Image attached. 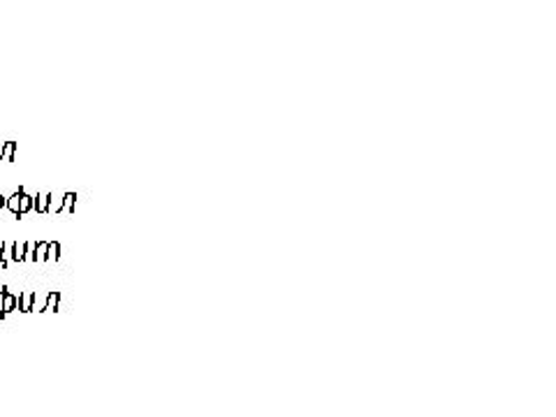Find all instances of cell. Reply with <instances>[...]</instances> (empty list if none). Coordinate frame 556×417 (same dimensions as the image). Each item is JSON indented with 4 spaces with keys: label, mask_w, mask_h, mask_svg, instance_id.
I'll return each mask as SVG.
<instances>
[{
    "label": "cell",
    "mask_w": 556,
    "mask_h": 417,
    "mask_svg": "<svg viewBox=\"0 0 556 417\" xmlns=\"http://www.w3.org/2000/svg\"><path fill=\"white\" fill-rule=\"evenodd\" d=\"M14 306H16V300L12 298V294H5V300H3V313H10Z\"/></svg>",
    "instance_id": "1"
},
{
    "label": "cell",
    "mask_w": 556,
    "mask_h": 417,
    "mask_svg": "<svg viewBox=\"0 0 556 417\" xmlns=\"http://www.w3.org/2000/svg\"><path fill=\"white\" fill-rule=\"evenodd\" d=\"M8 206L12 208L14 214H20V193H16L14 198H10V202H8Z\"/></svg>",
    "instance_id": "2"
},
{
    "label": "cell",
    "mask_w": 556,
    "mask_h": 417,
    "mask_svg": "<svg viewBox=\"0 0 556 417\" xmlns=\"http://www.w3.org/2000/svg\"><path fill=\"white\" fill-rule=\"evenodd\" d=\"M28 206H30V198H26L24 193H20V214H24Z\"/></svg>",
    "instance_id": "3"
},
{
    "label": "cell",
    "mask_w": 556,
    "mask_h": 417,
    "mask_svg": "<svg viewBox=\"0 0 556 417\" xmlns=\"http://www.w3.org/2000/svg\"><path fill=\"white\" fill-rule=\"evenodd\" d=\"M38 253H40V255H35V260H45V257H47V255H45V253H47V243H40Z\"/></svg>",
    "instance_id": "4"
},
{
    "label": "cell",
    "mask_w": 556,
    "mask_h": 417,
    "mask_svg": "<svg viewBox=\"0 0 556 417\" xmlns=\"http://www.w3.org/2000/svg\"><path fill=\"white\" fill-rule=\"evenodd\" d=\"M12 149H14V144L8 142V144H5V155H12Z\"/></svg>",
    "instance_id": "5"
},
{
    "label": "cell",
    "mask_w": 556,
    "mask_h": 417,
    "mask_svg": "<svg viewBox=\"0 0 556 417\" xmlns=\"http://www.w3.org/2000/svg\"><path fill=\"white\" fill-rule=\"evenodd\" d=\"M28 304H30V294H24V308L28 311Z\"/></svg>",
    "instance_id": "6"
},
{
    "label": "cell",
    "mask_w": 556,
    "mask_h": 417,
    "mask_svg": "<svg viewBox=\"0 0 556 417\" xmlns=\"http://www.w3.org/2000/svg\"><path fill=\"white\" fill-rule=\"evenodd\" d=\"M3 300H5V294L0 292V311H3Z\"/></svg>",
    "instance_id": "7"
},
{
    "label": "cell",
    "mask_w": 556,
    "mask_h": 417,
    "mask_svg": "<svg viewBox=\"0 0 556 417\" xmlns=\"http://www.w3.org/2000/svg\"><path fill=\"white\" fill-rule=\"evenodd\" d=\"M5 206V198L3 195H0V208H3Z\"/></svg>",
    "instance_id": "8"
},
{
    "label": "cell",
    "mask_w": 556,
    "mask_h": 417,
    "mask_svg": "<svg viewBox=\"0 0 556 417\" xmlns=\"http://www.w3.org/2000/svg\"><path fill=\"white\" fill-rule=\"evenodd\" d=\"M0 253H3V241H0ZM0 257H3V255H0Z\"/></svg>",
    "instance_id": "9"
}]
</instances>
